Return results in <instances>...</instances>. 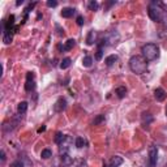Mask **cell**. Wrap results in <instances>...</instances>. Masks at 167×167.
Masks as SVG:
<instances>
[{"mask_svg":"<svg viewBox=\"0 0 167 167\" xmlns=\"http://www.w3.org/2000/svg\"><path fill=\"white\" fill-rule=\"evenodd\" d=\"M129 68L133 73L142 75V73H145L148 69V63H146V60L144 59V56L135 55V56H132L129 59Z\"/></svg>","mask_w":167,"mask_h":167,"instance_id":"cell-1","label":"cell"},{"mask_svg":"<svg viewBox=\"0 0 167 167\" xmlns=\"http://www.w3.org/2000/svg\"><path fill=\"white\" fill-rule=\"evenodd\" d=\"M142 56L146 62H153L159 56V47L155 43H146L141 48Z\"/></svg>","mask_w":167,"mask_h":167,"instance_id":"cell-2","label":"cell"},{"mask_svg":"<svg viewBox=\"0 0 167 167\" xmlns=\"http://www.w3.org/2000/svg\"><path fill=\"white\" fill-rule=\"evenodd\" d=\"M148 14L153 21L162 22V20H163V9L161 8V3L153 2L152 4H150L149 8H148Z\"/></svg>","mask_w":167,"mask_h":167,"instance_id":"cell-3","label":"cell"},{"mask_svg":"<svg viewBox=\"0 0 167 167\" xmlns=\"http://www.w3.org/2000/svg\"><path fill=\"white\" fill-rule=\"evenodd\" d=\"M157 159H158V149L157 146L152 145L149 148V167L157 166Z\"/></svg>","mask_w":167,"mask_h":167,"instance_id":"cell-4","label":"cell"},{"mask_svg":"<svg viewBox=\"0 0 167 167\" xmlns=\"http://www.w3.org/2000/svg\"><path fill=\"white\" fill-rule=\"evenodd\" d=\"M35 76L33 72H27L26 73V84H25V90L26 92H33L35 89V82H34Z\"/></svg>","mask_w":167,"mask_h":167,"instance_id":"cell-5","label":"cell"},{"mask_svg":"<svg viewBox=\"0 0 167 167\" xmlns=\"http://www.w3.org/2000/svg\"><path fill=\"white\" fill-rule=\"evenodd\" d=\"M65 107H67V99L64 97H60L54 104V110L56 111V112H63Z\"/></svg>","mask_w":167,"mask_h":167,"instance_id":"cell-6","label":"cell"},{"mask_svg":"<svg viewBox=\"0 0 167 167\" xmlns=\"http://www.w3.org/2000/svg\"><path fill=\"white\" fill-rule=\"evenodd\" d=\"M154 97H155V99H157L158 102H163L165 99H166V97H167V93H166L165 89L157 88V89L154 90Z\"/></svg>","mask_w":167,"mask_h":167,"instance_id":"cell-7","label":"cell"},{"mask_svg":"<svg viewBox=\"0 0 167 167\" xmlns=\"http://www.w3.org/2000/svg\"><path fill=\"white\" fill-rule=\"evenodd\" d=\"M123 158L119 157V155H115V157H112L110 159V162L107 165H104V167H119L120 165H123Z\"/></svg>","mask_w":167,"mask_h":167,"instance_id":"cell-8","label":"cell"},{"mask_svg":"<svg viewBox=\"0 0 167 167\" xmlns=\"http://www.w3.org/2000/svg\"><path fill=\"white\" fill-rule=\"evenodd\" d=\"M60 161H62V165L64 167H71L73 165V159H72V157L68 153H63L62 157H60Z\"/></svg>","mask_w":167,"mask_h":167,"instance_id":"cell-9","label":"cell"},{"mask_svg":"<svg viewBox=\"0 0 167 167\" xmlns=\"http://www.w3.org/2000/svg\"><path fill=\"white\" fill-rule=\"evenodd\" d=\"M73 14H75V9L71 8V7L63 8V10H62V16H63L64 18H69V17H72Z\"/></svg>","mask_w":167,"mask_h":167,"instance_id":"cell-10","label":"cell"},{"mask_svg":"<svg viewBox=\"0 0 167 167\" xmlns=\"http://www.w3.org/2000/svg\"><path fill=\"white\" fill-rule=\"evenodd\" d=\"M26 111H27V102H25V101L20 102L18 106H17V112H18L20 115H24Z\"/></svg>","mask_w":167,"mask_h":167,"instance_id":"cell-11","label":"cell"},{"mask_svg":"<svg viewBox=\"0 0 167 167\" xmlns=\"http://www.w3.org/2000/svg\"><path fill=\"white\" fill-rule=\"evenodd\" d=\"M94 39H96V31L90 30L88 33V35H86V44L88 46H92V44L94 43Z\"/></svg>","mask_w":167,"mask_h":167,"instance_id":"cell-12","label":"cell"},{"mask_svg":"<svg viewBox=\"0 0 167 167\" xmlns=\"http://www.w3.org/2000/svg\"><path fill=\"white\" fill-rule=\"evenodd\" d=\"M116 62H118V55H110V56H107L104 59V63H106V65H107V67H111Z\"/></svg>","mask_w":167,"mask_h":167,"instance_id":"cell-13","label":"cell"},{"mask_svg":"<svg viewBox=\"0 0 167 167\" xmlns=\"http://www.w3.org/2000/svg\"><path fill=\"white\" fill-rule=\"evenodd\" d=\"M71 63H72V60L71 58H64L62 62H60V68L62 69H67V68H69L71 67Z\"/></svg>","mask_w":167,"mask_h":167,"instance_id":"cell-14","label":"cell"},{"mask_svg":"<svg viewBox=\"0 0 167 167\" xmlns=\"http://www.w3.org/2000/svg\"><path fill=\"white\" fill-rule=\"evenodd\" d=\"M64 140H65V136L62 132H58L56 135H55V142H56L58 145H62V144L64 142Z\"/></svg>","mask_w":167,"mask_h":167,"instance_id":"cell-15","label":"cell"},{"mask_svg":"<svg viewBox=\"0 0 167 167\" xmlns=\"http://www.w3.org/2000/svg\"><path fill=\"white\" fill-rule=\"evenodd\" d=\"M75 44H76L75 39H68L64 44V51H71V50L75 47Z\"/></svg>","mask_w":167,"mask_h":167,"instance_id":"cell-16","label":"cell"},{"mask_svg":"<svg viewBox=\"0 0 167 167\" xmlns=\"http://www.w3.org/2000/svg\"><path fill=\"white\" fill-rule=\"evenodd\" d=\"M92 64H93V58L89 56V55H86V56L82 59V65L86 67V68H89V67H92Z\"/></svg>","mask_w":167,"mask_h":167,"instance_id":"cell-17","label":"cell"},{"mask_svg":"<svg viewBox=\"0 0 167 167\" xmlns=\"http://www.w3.org/2000/svg\"><path fill=\"white\" fill-rule=\"evenodd\" d=\"M153 121V116L150 115V114H146V112H144L142 114V123L145 124L146 123V125H149L150 123Z\"/></svg>","mask_w":167,"mask_h":167,"instance_id":"cell-18","label":"cell"},{"mask_svg":"<svg viewBox=\"0 0 167 167\" xmlns=\"http://www.w3.org/2000/svg\"><path fill=\"white\" fill-rule=\"evenodd\" d=\"M116 94H118L119 98H124L125 94H127V89L125 86H119L118 89H116Z\"/></svg>","mask_w":167,"mask_h":167,"instance_id":"cell-19","label":"cell"},{"mask_svg":"<svg viewBox=\"0 0 167 167\" xmlns=\"http://www.w3.org/2000/svg\"><path fill=\"white\" fill-rule=\"evenodd\" d=\"M52 155V152L50 149H43L42 150V153H41V157H42V159H48Z\"/></svg>","mask_w":167,"mask_h":167,"instance_id":"cell-20","label":"cell"},{"mask_svg":"<svg viewBox=\"0 0 167 167\" xmlns=\"http://www.w3.org/2000/svg\"><path fill=\"white\" fill-rule=\"evenodd\" d=\"M88 8L90 9V10H98V8H99V3H98V2H94V0H92V2H89Z\"/></svg>","mask_w":167,"mask_h":167,"instance_id":"cell-21","label":"cell"},{"mask_svg":"<svg viewBox=\"0 0 167 167\" xmlns=\"http://www.w3.org/2000/svg\"><path fill=\"white\" fill-rule=\"evenodd\" d=\"M85 145H86V141L84 140L82 137H77V138H76V146L79 148V149H82Z\"/></svg>","mask_w":167,"mask_h":167,"instance_id":"cell-22","label":"cell"},{"mask_svg":"<svg viewBox=\"0 0 167 167\" xmlns=\"http://www.w3.org/2000/svg\"><path fill=\"white\" fill-rule=\"evenodd\" d=\"M104 115H97V118L94 119V121H93V124L94 125H98V124H101V123H103L104 121Z\"/></svg>","mask_w":167,"mask_h":167,"instance_id":"cell-23","label":"cell"},{"mask_svg":"<svg viewBox=\"0 0 167 167\" xmlns=\"http://www.w3.org/2000/svg\"><path fill=\"white\" fill-rule=\"evenodd\" d=\"M102 58H103V50L101 48V47H98V50H97V52H96V60H102Z\"/></svg>","mask_w":167,"mask_h":167,"instance_id":"cell-24","label":"cell"},{"mask_svg":"<svg viewBox=\"0 0 167 167\" xmlns=\"http://www.w3.org/2000/svg\"><path fill=\"white\" fill-rule=\"evenodd\" d=\"M3 42L5 44H10V42H12V34H4L3 35Z\"/></svg>","mask_w":167,"mask_h":167,"instance_id":"cell-25","label":"cell"},{"mask_svg":"<svg viewBox=\"0 0 167 167\" xmlns=\"http://www.w3.org/2000/svg\"><path fill=\"white\" fill-rule=\"evenodd\" d=\"M10 167H24V162L20 161V159H17V161H14V162H12Z\"/></svg>","mask_w":167,"mask_h":167,"instance_id":"cell-26","label":"cell"},{"mask_svg":"<svg viewBox=\"0 0 167 167\" xmlns=\"http://www.w3.org/2000/svg\"><path fill=\"white\" fill-rule=\"evenodd\" d=\"M58 5V2H55V0H48L47 2V7H50V8H55Z\"/></svg>","mask_w":167,"mask_h":167,"instance_id":"cell-27","label":"cell"},{"mask_svg":"<svg viewBox=\"0 0 167 167\" xmlns=\"http://www.w3.org/2000/svg\"><path fill=\"white\" fill-rule=\"evenodd\" d=\"M76 22H77V25H79V26H82L84 25V17H82V16H77Z\"/></svg>","mask_w":167,"mask_h":167,"instance_id":"cell-28","label":"cell"},{"mask_svg":"<svg viewBox=\"0 0 167 167\" xmlns=\"http://www.w3.org/2000/svg\"><path fill=\"white\" fill-rule=\"evenodd\" d=\"M55 26H56V29L59 30V31H58V34H59V35H64V29H62V27H60V25H58V24L55 25Z\"/></svg>","mask_w":167,"mask_h":167,"instance_id":"cell-29","label":"cell"},{"mask_svg":"<svg viewBox=\"0 0 167 167\" xmlns=\"http://www.w3.org/2000/svg\"><path fill=\"white\" fill-rule=\"evenodd\" d=\"M0 157H2V162L4 163V162H5V153H4V150H2V152H0Z\"/></svg>","mask_w":167,"mask_h":167,"instance_id":"cell-30","label":"cell"},{"mask_svg":"<svg viewBox=\"0 0 167 167\" xmlns=\"http://www.w3.org/2000/svg\"><path fill=\"white\" fill-rule=\"evenodd\" d=\"M44 131H46V127L43 125V127H41L39 129H38V133H42V132H44Z\"/></svg>","mask_w":167,"mask_h":167,"instance_id":"cell-31","label":"cell"},{"mask_svg":"<svg viewBox=\"0 0 167 167\" xmlns=\"http://www.w3.org/2000/svg\"><path fill=\"white\" fill-rule=\"evenodd\" d=\"M21 4H24V0H18V2L16 3V5H21Z\"/></svg>","mask_w":167,"mask_h":167,"instance_id":"cell-32","label":"cell"},{"mask_svg":"<svg viewBox=\"0 0 167 167\" xmlns=\"http://www.w3.org/2000/svg\"><path fill=\"white\" fill-rule=\"evenodd\" d=\"M166 115H167V107H166Z\"/></svg>","mask_w":167,"mask_h":167,"instance_id":"cell-33","label":"cell"}]
</instances>
